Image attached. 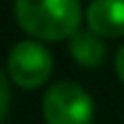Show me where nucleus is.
<instances>
[{
  "label": "nucleus",
  "instance_id": "obj_1",
  "mask_svg": "<svg viewBox=\"0 0 124 124\" xmlns=\"http://www.w3.org/2000/svg\"><path fill=\"white\" fill-rule=\"evenodd\" d=\"M14 18L25 35L41 41H64L85 18L78 0H14Z\"/></svg>",
  "mask_w": 124,
  "mask_h": 124
},
{
  "label": "nucleus",
  "instance_id": "obj_2",
  "mask_svg": "<svg viewBox=\"0 0 124 124\" xmlns=\"http://www.w3.org/2000/svg\"><path fill=\"white\" fill-rule=\"evenodd\" d=\"M41 115L46 124H92L94 101L83 85L58 80L41 99Z\"/></svg>",
  "mask_w": 124,
  "mask_h": 124
},
{
  "label": "nucleus",
  "instance_id": "obj_3",
  "mask_svg": "<svg viewBox=\"0 0 124 124\" xmlns=\"http://www.w3.org/2000/svg\"><path fill=\"white\" fill-rule=\"evenodd\" d=\"M7 74L16 87L37 90L48 83L53 74V55L41 44V39H21L9 48Z\"/></svg>",
  "mask_w": 124,
  "mask_h": 124
},
{
  "label": "nucleus",
  "instance_id": "obj_4",
  "mask_svg": "<svg viewBox=\"0 0 124 124\" xmlns=\"http://www.w3.org/2000/svg\"><path fill=\"white\" fill-rule=\"evenodd\" d=\"M85 23L106 39L124 37V0H92L85 9Z\"/></svg>",
  "mask_w": 124,
  "mask_h": 124
},
{
  "label": "nucleus",
  "instance_id": "obj_5",
  "mask_svg": "<svg viewBox=\"0 0 124 124\" xmlns=\"http://www.w3.org/2000/svg\"><path fill=\"white\" fill-rule=\"evenodd\" d=\"M69 53L71 58H74L76 64L85 67V69H97V67L103 64V60H106V37L97 35L94 30H76L74 35L69 37Z\"/></svg>",
  "mask_w": 124,
  "mask_h": 124
},
{
  "label": "nucleus",
  "instance_id": "obj_6",
  "mask_svg": "<svg viewBox=\"0 0 124 124\" xmlns=\"http://www.w3.org/2000/svg\"><path fill=\"white\" fill-rule=\"evenodd\" d=\"M12 78L9 74H2L0 76V120L7 122L9 117V103H12V87H9Z\"/></svg>",
  "mask_w": 124,
  "mask_h": 124
},
{
  "label": "nucleus",
  "instance_id": "obj_7",
  "mask_svg": "<svg viewBox=\"0 0 124 124\" xmlns=\"http://www.w3.org/2000/svg\"><path fill=\"white\" fill-rule=\"evenodd\" d=\"M115 74H117V78H120V83L124 85V44L115 53Z\"/></svg>",
  "mask_w": 124,
  "mask_h": 124
}]
</instances>
